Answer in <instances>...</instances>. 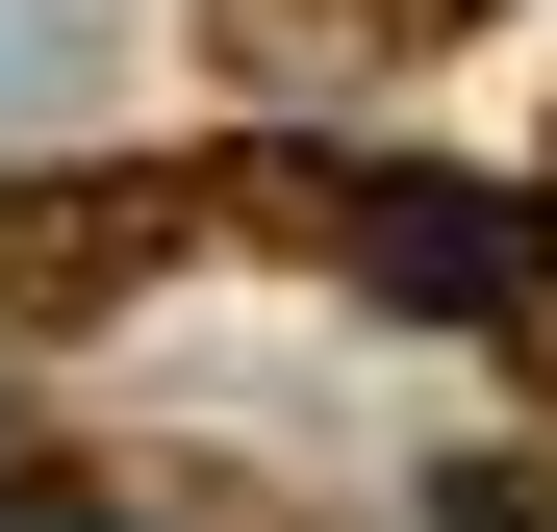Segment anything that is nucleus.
I'll use <instances>...</instances> for the list:
<instances>
[{
    "label": "nucleus",
    "mask_w": 557,
    "mask_h": 532,
    "mask_svg": "<svg viewBox=\"0 0 557 532\" xmlns=\"http://www.w3.org/2000/svg\"><path fill=\"white\" fill-rule=\"evenodd\" d=\"M76 532H127V507H76Z\"/></svg>",
    "instance_id": "f03ea898"
},
{
    "label": "nucleus",
    "mask_w": 557,
    "mask_h": 532,
    "mask_svg": "<svg viewBox=\"0 0 557 532\" xmlns=\"http://www.w3.org/2000/svg\"><path fill=\"white\" fill-rule=\"evenodd\" d=\"M381 280H406V305H456V330H482V305H532V228L482 203V177H381Z\"/></svg>",
    "instance_id": "f257e3e1"
}]
</instances>
